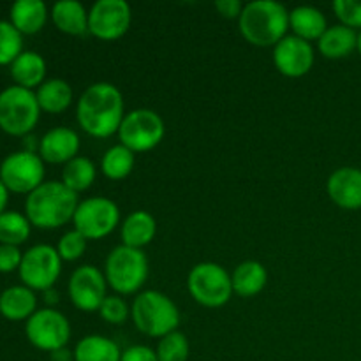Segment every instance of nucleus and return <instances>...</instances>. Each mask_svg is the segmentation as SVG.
<instances>
[{
	"mask_svg": "<svg viewBox=\"0 0 361 361\" xmlns=\"http://www.w3.org/2000/svg\"><path fill=\"white\" fill-rule=\"evenodd\" d=\"M166 126L157 111L148 108L133 109L126 113L118 129V141L134 154L154 150L164 140Z\"/></svg>",
	"mask_w": 361,
	"mask_h": 361,
	"instance_id": "nucleus-8",
	"label": "nucleus"
},
{
	"mask_svg": "<svg viewBox=\"0 0 361 361\" xmlns=\"http://www.w3.org/2000/svg\"><path fill=\"white\" fill-rule=\"evenodd\" d=\"M126 118V102L118 88L108 81L92 83L85 88L76 104V120L92 137L106 140L118 134Z\"/></svg>",
	"mask_w": 361,
	"mask_h": 361,
	"instance_id": "nucleus-1",
	"label": "nucleus"
},
{
	"mask_svg": "<svg viewBox=\"0 0 361 361\" xmlns=\"http://www.w3.org/2000/svg\"><path fill=\"white\" fill-rule=\"evenodd\" d=\"M41 108L35 92L28 88L7 87L0 92V129L11 136H27L37 126Z\"/></svg>",
	"mask_w": 361,
	"mask_h": 361,
	"instance_id": "nucleus-6",
	"label": "nucleus"
},
{
	"mask_svg": "<svg viewBox=\"0 0 361 361\" xmlns=\"http://www.w3.org/2000/svg\"><path fill=\"white\" fill-rule=\"evenodd\" d=\"M39 143H41V140H37L35 137V134H27V136H23V150L25 152H32V154H37L39 152Z\"/></svg>",
	"mask_w": 361,
	"mask_h": 361,
	"instance_id": "nucleus-40",
	"label": "nucleus"
},
{
	"mask_svg": "<svg viewBox=\"0 0 361 361\" xmlns=\"http://www.w3.org/2000/svg\"><path fill=\"white\" fill-rule=\"evenodd\" d=\"M130 317L141 334L162 338L176 331L180 324V310L169 296L161 291H143L134 298Z\"/></svg>",
	"mask_w": 361,
	"mask_h": 361,
	"instance_id": "nucleus-4",
	"label": "nucleus"
},
{
	"mask_svg": "<svg viewBox=\"0 0 361 361\" xmlns=\"http://www.w3.org/2000/svg\"><path fill=\"white\" fill-rule=\"evenodd\" d=\"M187 289L194 302L208 309L224 307L233 296L231 275L217 263H197L187 277Z\"/></svg>",
	"mask_w": 361,
	"mask_h": 361,
	"instance_id": "nucleus-7",
	"label": "nucleus"
},
{
	"mask_svg": "<svg viewBox=\"0 0 361 361\" xmlns=\"http://www.w3.org/2000/svg\"><path fill=\"white\" fill-rule=\"evenodd\" d=\"M48 20V7L42 0H16L11 6V23L21 35L37 34Z\"/></svg>",
	"mask_w": 361,
	"mask_h": 361,
	"instance_id": "nucleus-22",
	"label": "nucleus"
},
{
	"mask_svg": "<svg viewBox=\"0 0 361 361\" xmlns=\"http://www.w3.org/2000/svg\"><path fill=\"white\" fill-rule=\"evenodd\" d=\"M233 291L242 298L257 296L268 282V271L259 261H243L231 274Z\"/></svg>",
	"mask_w": 361,
	"mask_h": 361,
	"instance_id": "nucleus-24",
	"label": "nucleus"
},
{
	"mask_svg": "<svg viewBox=\"0 0 361 361\" xmlns=\"http://www.w3.org/2000/svg\"><path fill=\"white\" fill-rule=\"evenodd\" d=\"M23 53V35L11 21L0 20V66L13 63Z\"/></svg>",
	"mask_w": 361,
	"mask_h": 361,
	"instance_id": "nucleus-31",
	"label": "nucleus"
},
{
	"mask_svg": "<svg viewBox=\"0 0 361 361\" xmlns=\"http://www.w3.org/2000/svg\"><path fill=\"white\" fill-rule=\"evenodd\" d=\"M30 221L20 212H4L0 214V243L4 245H21L30 236Z\"/></svg>",
	"mask_w": 361,
	"mask_h": 361,
	"instance_id": "nucleus-30",
	"label": "nucleus"
},
{
	"mask_svg": "<svg viewBox=\"0 0 361 361\" xmlns=\"http://www.w3.org/2000/svg\"><path fill=\"white\" fill-rule=\"evenodd\" d=\"M51 20L67 35L88 34V11L78 0H60L51 7Z\"/></svg>",
	"mask_w": 361,
	"mask_h": 361,
	"instance_id": "nucleus-21",
	"label": "nucleus"
},
{
	"mask_svg": "<svg viewBox=\"0 0 361 361\" xmlns=\"http://www.w3.org/2000/svg\"><path fill=\"white\" fill-rule=\"evenodd\" d=\"M99 316L109 324H123L127 317L130 316V309L122 296L108 295L104 302H102L101 309H99Z\"/></svg>",
	"mask_w": 361,
	"mask_h": 361,
	"instance_id": "nucleus-34",
	"label": "nucleus"
},
{
	"mask_svg": "<svg viewBox=\"0 0 361 361\" xmlns=\"http://www.w3.org/2000/svg\"><path fill=\"white\" fill-rule=\"evenodd\" d=\"M136 164V154L123 145L108 148L101 159V171L109 180H123L133 173Z\"/></svg>",
	"mask_w": 361,
	"mask_h": 361,
	"instance_id": "nucleus-29",
	"label": "nucleus"
},
{
	"mask_svg": "<svg viewBox=\"0 0 361 361\" xmlns=\"http://www.w3.org/2000/svg\"><path fill=\"white\" fill-rule=\"evenodd\" d=\"M289 28L293 35L307 42L319 41L321 35L326 32L328 23L324 14L314 6H298L289 11Z\"/></svg>",
	"mask_w": 361,
	"mask_h": 361,
	"instance_id": "nucleus-20",
	"label": "nucleus"
},
{
	"mask_svg": "<svg viewBox=\"0 0 361 361\" xmlns=\"http://www.w3.org/2000/svg\"><path fill=\"white\" fill-rule=\"evenodd\" d=\"M243 4L240 0H217L215 2V9L221 14L222 18H228V20H240L243 13Z\"/></svg>",
	"mask_w": 361,
	"mask_h": 361,
	"instance_id": "nucleus-38",
	"label": "nucleus"
},
{
	"mask_svg": "<svg viewBox=\"0 0 361 361\" xmlns=\"http://www.w3.org/2000/svg\"><path fill=\"white\" fill-rule=\"evenodd\" d=\"M62 274V257L59 250L46 243L30 247L23 252L20 264V279L32 291H48Z\"/></svg>",
	"mask_w": 361,
	"mask_h": 361,
	"instance_id": "nucleus-10",
	"label": "nucleus"
},
{
	"mask_svg": "<svg viewBox=\"0 0 361 361\" xmlns=\"http://www.w3.org/2000/svg\"><path fill=\"white\" fill-rule=\"evenodd\" d=\"M59 302H60V296H59V291H56L55 288L44 291V303L49 307V309H53V305H56Z\"/></svg>",
	"mask_w": 361,
	"mask_h": 361,
	"instance_id": "nucleus-41",
	"label": "nucleus"
},
{
	"mask_svg": "<svg viewBox=\"0 0 361 361\" xmlns=\"http://www.w3.org/2000/svg\"><path fill=\"white\" fill-rule=\"evenodd\" d=\"M80 147L81 140L76 130L69 129V127H55L41 137L39 155L42 161L49 162V164L66 166L67 162L78 157Z\"/></svg>",
	"mask_w": 361,
	"mask_h": 361,
	"instance_id": "nucleus-16",
	"label": "nucleus"
},
{
	"mask_svg": "<svg viewBox=\"0 0 361 361\" xmlns=\"http://www.w3.org/2000/svg\"><path fill=\"white\" fill-rule=\"evenodd\" d=\"M69 298L73 305L81 312H99L102 302L108 296V282L104 271L92 264L76 268L69 279Z\"/></svg>",
	"mask_w": 361,
	"mask_h": 361,
	"instance_id": "nucleus-14",
	"label": "nucleus"
},
{
	"mask_svg": "<svg viewBox=\"0 0 361 361\" xmlns=\"http://www.w3.org/2000/svg\"><path fill=\"white\" fill-rule=\"evenodd\" d=\"M155 353H157L159 361H187L189 360L190 345L185 335L176 330L159 341Z\"/></svg>",
	"mask_w": 361,
	"mask_h": 361,
	"instance_id": "nucleus-32",
	"label": "nucleus"
},
{
	"mask_svg": "<svg viewBox=\"0 0 361 361\" xmlns=\"http://www.w3.org/2000/svg\"><path fill=\"white\" fill-rule=\"evenodd\" d=\"M133 11L126 0H97L88 11V34L101 41H116L127 34Z\"/></svg>",
	"mask_w": 361,
	"mask_h": 361,
	"instance_id": "nucleus-13",
	"label": "nucleus"
},
{
	"mask_svg": "<svg viewBox=\"0 0 361 361\" xmlns=\"http://www.w3.org/2000/svg\"><path fill=\"white\" fill-rule=\"evenodd\" d=\"M118 344L102 335H87L74 348V361H120Z\"/></svg>",
	"mask_w": 361,
	"mask_h": 361,
	"instance_id": "nucleus-27",
	"label": "nucleus"
},
{
	"mask_svg": "<svg viewBox=\"0 0 361 361\" xmlns=\"http://www.w3.org/2000/svg\"><path fill=\"white\" fill-rule=\"evenodd\" d=\"M25 335L34 348L53 353L66 348L71 338L69 319L55 309L37 310L25 324Z\"/></svg>",
	"mask_w": 361,
	"mask_h": 361,
	"instance_id": "nucleus-12",
	"label": "nucleus"
},
{
	"mask_svg": "<svg viewBox=\"0 0 361 361\" xmlns=\"http://www.w3.org/2000/svg\"><path fill=\"white\" fill-rule=\"evenodd\" d=\"M87 242L88 240L76 229L63 233L56 245L59 256L62 257V261H78L87 250Z\"/></svg>",
	"mask_w": 361,
	"mask_h": 361,
	"instance_id": "nucleus-33",
	"label": "nucleus"
},
{
	"mask_svg": "<svg viewBox=\"0 0 361 361\" xmlns=\"http://www.w3.org/2000/svg\"><path fill=\"white\" fill-rule=\"evenodd\" d=\"M0 180L11 192L28 196L44 183V161L32 152H13L0 164Z\"/></svg>",
	"mask_w": 361,
	"mask_h": 361,
	"instance_id": "nucleus-11",
	"label": "nucleus"
},
{
	"mask_svg": "<svg viewBox=\"0 0 361 361\" xmlns=\"http://www.w3.org/2000/svg\"><path fill=\"white\" fill-rule=\"evenodd\" d=\"M35 312H37V298L27 286H13L0 295V314L6 319L28 321Z\"/></svg>",
	"mask_w": 361,
	"mask_h": 361,
	"instance_id": "nucleus-19",
	"label": "nucleus"
},
{
	"mask_svg": "<svg viewBox=\"0 0 361 361\" xmlns=\"http://www.w3.org/2000/svg\"><path fill=\"white\" fill-rule=\"evenodd\" d=\"M334 11L342 25L349 28H361V2L358 0H335Z\"/></svg>",
	"mask_w": 361,
	"mask_h": 361,
	"instance_id": "nucleus-35",
	"label": "nucleus"
},
{
	"mask_svg": "<svg viewBox=\"0 0 361 361\" xmlns=\"http://www.w3.org/2000/svg\"><path fill=\"white\" fill-rule=\"evenodd\" d=\"M78 194L62 182H44L25 201V212L32 226L39 229H56L73 221L76 212Z\"/></svg>",
	"mask_w": 361,
	"mask_h": 361,
	"instance_id": "nucleus-2",
	"label": "nucleus"
},
{
	"mask_svg": "<svg viewBox=\"0 0 361 361\" xmlns=\"http://www.w3.org/2000/svg\"><path fill=\"white\" fill-rule=\"evenodd\" d=\"M314 60H316V53H314L312 44L296 35H286L274 48V63L282 76H305L312 69Z\"/></svg>",
	"mask_w": 361,
	"mask_h": 361,
	"instance_id": "nucleus-15",
	"label": "nucleus"
},
{
	"mask_svg": "<svg viewBox=\"0 0 361 361\" xmlns=\"http://www.w3.org/2000/svg\"><path fill=\"white\" fill-rule=\"evenodd\" d=\"M97 176V168L88 157L78 155L73 161L67 162L62 169V180L60 182L66 187H69L73 192L80 194L83 190H88L95 182Z\"/></svg>",
	"mask_w": 361,
	"mask_h": 361,
	"instance_id": "nucleus-28",
	"label": "nucleus"
},
{
	"mask_svg": "<svg viewBox=\"0 0 361 361\" xmlns=\"http://www.w3.org/2000/svg\"><path fill=\"white\" fill-rule=\"evenodd\" d=\"M157 233V222L154 215L145 210H136L126 217V221L120 226V236H122V245L141 249L147 247Z\"/></svg>",
	"mask_w": 361,
	"mask_h": 361,
	"instance_id": "nucleus-18",
	"label": "nucleus"
},
{
	"mask_svg": "<svg viewBox=\"0 0 361 361\" xmlns=\"http://www.w3.org/2000/svg\"><path fill=\"white\" fill-rule=\"evenodd\" d=\"M7 201H9V190H7V187L4 185L2 180H0V214L6 212Z\"/></svg>",
	"mask_w": 361,
	"mask_h": 361,
	"instance_id": "nucleus-42",
	"label": "nucleus"
},
{
	"mask_svg": "<svg viewBox=\"0 0 361 361\" xmlns=\"http://www.w3.org/2000/svg\"><path fill=\"white\" fill-rule=\"evenodd\" d=\"M35 97H37L41 111L59 115V113H63L73 104V88L66 80L51 78V80H46L37 88Z\"/></svg>",
	"mask_w": 361,
	"mask_h": 361,
	"instance_id": "nucleus-26",
	"label": "nucleus"
},
{
	"mask_svg": "<svg viewBox=\"0 0 361 361\" xmlns=\"http://www.w3.org/2000/svg\"><path fill=\"white\" fill-rule=\"evenodd\" d=\"M326 190L330 200L344 210L361 208V169L338 168L328 178Z\"/></svg>",
	"mask_w": 361,
	"mask_h": 361,
	"instance_id": "nucleus-17",
	"label": "nucleus"
},
{
	"mask_svg": "<svg viewBox=\"0 0 361 361\" xmlns=\"http://www.w3.org/2000/svg\"><path fill=\"white\" fill-rule=\"evenodd\" d=\"M358 51H360V55H361V32L358 34Z\"/></svg>",
	"mask_w": 361,
	"mask_h": 361,
	"instance_id": "nucleus-43",
	"label": "nucleus"
},
{
	"mask_svg": "<svg viewBox=\"0 0 361 361\" xmlns=\"http://www.w3.org/2000/svg\"><path fill=\"white\" fill-rule=\"evenodd\" d=\"M120 361H159L157 353L148 345H130L122 351Z\"/></svg>",
	"mask_w": 361,
	"mask_h": 361,
	"instance_id": "nucleus-37",
	"label": "nucleus"
},
{
	"mask_svg": "<svg viewBox=\"0 0 361 361\" xmlns=\"http://www.w3.org/2000/svg\"><path fill=\"white\" fill-rule=\"evenodd\" d=\"M49 361H74V351H69L67 348L56 349L49 353Z\"/></svg>",
	"mask_w": 361,
	"mask_h": 361,
	"instance_id": "nucleus-39",
	"label": "nucleus"
},
{
	"mask_svg": "<svg viewBox=\"0 0 361 361\" xmlns=\"http://www.w3.org/2000/svg\"><path fill=\"white\" fill-rule=\"evenodd\" d=\"M23 254L14 245H4L0 243V274H11L14 270H20Z\"/></svg>",
	"mask_w": 361,
	"mask_h": 361,
	"instance_id": "nucleus-36",
	"label": "nucleus"
},
{
	"mask_svg": "<svg viewBox=\"0 0 361 361\" xmlns=\"http://www.w3.org/2000/svg\"><path fill=\"white\" fill-rule=\"evenodd\" d=\"M243 39L252 46H277L288 35L289 11L275 0H254L245 4L238 20Z\"/></svg>",
	"mask_w": 361,
	"mask_h": 361,
	"instance_id": "nucleus-3",
	"label": "nucleus"
},
{
	"mask_svg": "<svg viewBox=\"0 0 361 361\" xmlns=\"http://www.w3.org/2000/svg\"><path fill=\"white\" fill-rule=\"evenodd\" d=\"M358 48V34L345 25H334L317 41V49L328 60H338L351 55Z\"/></svg>",
	"mask_w": 361,
	"mask_h": 361,
	"instance_id": "nucleus-23",
	"label": "nucleus"
},
{
	"mask_svg": "<svg viewBox=\"0 0 361 361\" xmlns=\"http://www.w3.org/2000/svg\"><path fill=\"white\" fill-rule=\"evenodd\" d=\"M11 76L18 87L39 88L46 81L44 59L37 51H23L11 63Z\"/></svg>",
	"mask_w": 361,
	"mask_h": 361,
	"instance_id": "nucleus-25",
	"label": "nucleus"
},
{
	"mask_svg": "<svg viewBox=\"0 0 361 361\" xmlns=\"http://www.w3.org/2000/svg\"><path fill=\"white\" fill-rule=\"evenodd\" d=\"M148 271V257L141 249L118 245L106 257V282L118 296L136 295L147 282Z\"/></svg>",
	"mask_w": 361,
	"mask_h": 361,
	"instance_id": "nucleus-5",
	"label": "nucleus"
},
{
	"mask_svg": "<svg viewBox=\"0 0 361 361\" xmlns=\"http://www.w3.org/2000/svg\"><path fill=\"white\" fill-rule=\"evenodd\" d=\"M73 224L87 240H102L120 224V208L104 196L88 197L78 204Z\"/></svg>",
	"mask_w": 361,
	"mask_h": 361,
	"instance_id": "nucleus-9",
	"label": "nucleus"
}]
</instances>
